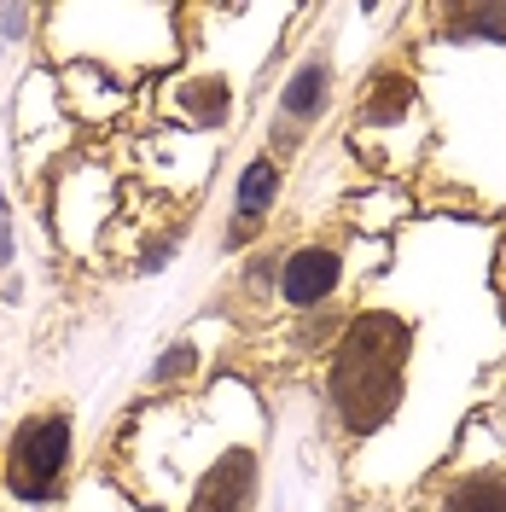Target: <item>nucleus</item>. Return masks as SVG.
<instances>
[{"label": "nucleus", "instance_id": "f257e3e1", "mask_svg": "<svg viewBox=\"0 0 506 512\" xmlns=\"http://www.w3.org/2000/svg\"><path fill=\"white\" fill-rule=\"evenodd\" d=\"M413 344H419L413 320L379 303L344 320V332L332 338V355H326V408L344 437H373L402 414Z\"/></svg>", "mask_w": 506, "mask_h": 512}, {"label": "nucleus", "instance_id": "f03ea898", "mask_svg": "<svg viewBox=\"0 0 506 512\" xmlns=\"http://www.w3.org/2000/svg\"><path fill=\"white\" fill-rule=\"evenodd\" d=\"M70 454H76L70 414L59 402L30 408L0 443V489L18 507H53L64 495V478H70Z\"/></svg>", "mask_w": 506, "mask_h": 512}, {"label": "nucleus", "instance_id": "7ed1b4c3", "mask_svg": "<svg viewBox=\"0 0 506 512\" xmlns=\"http://www.w3.org/2000/svg\"><path fill=\"white\" fill-rule=\"evenodd\" d=\"M332 105V53L315 47L309 59H297V70L285 76L280 99H274V123H268V140H274V158L285 163V152L303 146V134L326 117Z\"/></svg>", "mask_w": 506, "mask_h": 512}, {"label": "nucleus", "instance_id": "20e7f679", "mask_svg": "<svg viewBox=\"0 0 506 512\" xmlns=\"http://www.w3.org/2000/svg\"><path fill=\"white\" fill-rule=\"evenodd\" d=\"M349 280V256L344 245H326V239H303L280 256V274H274V297H280L291 315H315L326 309Z\"/></svg>", "mask_w": 506, "mask_h": 512}, {"label": "nucleus", "instance_id": "39448f33", "mask_svg": "<svg viewBox=\"0 0 506 512\" xmlns=\"http://www.w3.org/2000/svg\"><path fill=\"white\" fill-rule=\"evenodd\" d=\"M262 489V454L256 443H222L216 460H204V472L192 478L175 512H251Z\"/></svg>", "mask_w": 506, "mask_h": 512}, {"label": "nucleus", "instance_id": "423d86ee", "mask_svg": "<svg viewBox=\"0 0 506 512\" xmlns=\"http://www.w3.org/2000/svg\"><path fill=\"white\" fill-rule=\"evenodd\" d=\"M285 198V163L274 152H251L239 181H233V210H227V233H222V251H245L262 239L268 216L280 210Z\"/></svg>", "mask_w": 506, "mask_h": 512}, {"label": "nucleus", "instance_id": "0eeeda50", "mask_svg": "<svg viewBox=\"0 0 506 512\" xmlns=\"http://www.w3.org/2000/svg\"><path fill=\"white\" fill-rule=\"evenodd\" d=\"M419 117V76H408L402 64H384L367 76L361 105H355V134L373 140V134H408Z\"/></svg>", "mask_w": 506, "mask_h": 512}, {"label": "nucleus", "instance_id": "6e6552de", "mask_svg": "<svg viewBox=\"0 0 506 512\" xmlns=\"http://www.w3.org/2000/svg\"><path fill=\"white\" fill-rule=\"evenodd\" d=\"M425 512H506V466H466L431 495Z\"/></svg>", "mask_w": 506, "mask_h": 512}, {"label": "nucleus", "instance_id": "1a4fd4ad", "mask_svg": "<svg viewBox=\"0 0 506 512\" xmlns=\"http://www.w3.org/2000/svg\"><path fill=\"white\" fill-rule=\"evenodd\" d=\"M169 111L187 117L192 128H204V134H216V128L233 123V82H222V76H187V82L169 88Z\"/></svg>", "mask_w": 506, "mask_h": 512}, {"label": "nucleus", "instance_id": "9d476101", "mask_svg": "<svg viewBox=\"0 0 506 512\" xmlns=\"http://www.w3.org/2000/svg\"><path fill=\"white\" fill-rule=\"evenodd\" d=\"M443 47H506V6H443Z\"/></svg>", "mask_w": 506, "mask_h": 512}, {"label": "nucleus", "instance_id": "9b49d317", "mask_svg": "<svg viewBox=\"0 0 506 512\" xmlns=\"http://www.w3.org/2000/svg\"><path fill=\"white\" fill-rule=\"evenodd\" d=\"M198 361H204V355H198V344H187V338H181V344H169V350L152 361L146 390H175V384H192V379H198Z\"/></svg>", "mask_w": 506, "mask_h": 512}, {"label": "nucleus", "instance_id": "f8f14e48", "mask_svg": "<svg viewBox=\"0 0 506 512\" xmlns=\"http://www.w3.org/2000/svg\"><path fill=\"white\" fill-rule=\"evenodd\" d=\"M175 245H181L175 233H169V239H158V245H146V251L134 256V274H158V268H169V262H175Z\"/></svg>", "mask_w": 506, "mask_h": 512}, {"label": "nucleus", "instance_id": "ddd939ff", "mask_svg": "<svg viewBox=\"0 0 506 512\" xmlns=\"http://www.w3.org/2000/svg\"><path fill=\"white\" fill-rule=\"evenodd\" d=\"M30 24H35L30 6H0V35H12V41H18V35L30 30Z\"/></svg>", "mask_w": 506, "mask_h": 512}, {"label": "nucleus", "instance_id": "4468645a", "mask_svg": "<svg viewBox=\"0 0 506 512\" xmlns=\"http://www.w3.org/2000/svg\"><path fill=\"white\" fill-rule=\"evenodd\" d=\"M12 268V204H6V192H0V274Z\"/></svg>", "mask_w": 506, "mask_h": 512}]
</instances>
